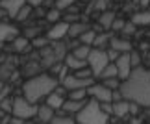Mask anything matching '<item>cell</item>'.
<instances>
[{
	"instance_id": "cell-1",
	"label": "cell",
	"mask_w": 150,
	"mask_h": 124,
	"mask_svg": "<svg viewBox=\"0 0 150 124\" xmlns=\"http://www.w3.org/2000/svg\"><path fill=\"white\" fill-rule=\"evenodd\" d=\"M119 91L128 102L137 106H150V72L143 67L134 69L130 76L122 80Z\"/></svg>"
},
{
	"instance_id": "cell-2",
	"label": "cell",
	"mask_w": 150,
	"mask_h": 124,
	"mask_svg": "<svg viewBox=\"0 0 150 124\" xmlns=\"http://www.w3.org/2000/svg\"><path fill=\"white\" fill-rule=\"evenodd\" d=\"M56 87H57V78L50 76V74H37V76H32L30 80L24 82L22 93H24V98L28 102L35 104L41 98L48 97L50 93H54Z\"/></svg>"
},
{
	"instance_id": "cell-3",
	"label": "cell",
	"mask_w": 150,
	"mask_h": 124,
	"mask_svg": "<svg viewBox=\"0 0 150 124\" xmlns=\"http://www.w3.org/2000/svg\"><path fill=\"white\" fill-rule=\"evenodd\" d=\"M108 120H109V115H106L100 109V102L95 98L85 104L82 111L76 113L78 124H108Z\"/></svg>"
},
{
	"instance_id": "cell-4",
	"label": "cell",
	"mask_w": 150,
	"mask_h": 124,
	"mask_svg": "<svg viewBox=\"0 0 150 124\" xmlns=\"http://www.w3.org/2000/svg\"><path fill=\"white\" fill-rule=\"evenodd\" d=\"M87 65H89V69H91V72H93L95 76H100V72L109 65V58H108L106 50L91 48V52L87 56Z\"/></svg>"
},
{
	"instance_id": "cell-5",
	"label": "cell",
	"mask_w": 150,
	"mask_h": 124,
	"mask_svg": "<svg viewBox=\"0 0 150 124\" xmlns=\"http://www.w3.org/2000/svg\"><path fill=\"white\" fill-rule=\"evenodd\" d=\"M11 113H13V117H17V119H32V117L37 115V106L28 102V100L22 97V98H15L13 100V108H11Z\"/></svg>"
},
{
	"instance_id": "cell-6",
	"label": "cell",
	"mask_w": 150,
	"mask_h": 124,
	"mask_svg": "<svg viewBox=\"0 0 150 124\" xmlns=\"http://www.w3.org/2000/svg\"><path fill=\"white\" fill-rule=\"evenodd\" d=\"M61 83L67 91H76V89H87L89 85H93V78H78L74 74H67Z\"/></svg>"
},
{
	"instance_id": "cell-7",
	"label": "cell",
	"mask_w": 150,
	"mask_h": 124,
	"mask_svg": "<svg viewBox=\"0 0 150 124\" xmlns=\"http://www.w3.org/2000/svg\"><path fill=\"white\" fill-rule=\"evenodd\" d=\"M87 94H91L95 100H98V102H113V91L108 87H104L102 83H98V85H89L87 87Z\"/></svg>"
},
{
	"instance_id": "cell-8",
	"label": "cell",
	"mask_w": 150,
	"mask_h": 124,
	"mask_svg": "<svg viewBox=\"0 0 150 124\" xmlns=\"http://www.w3.org/2000/svg\"><path fill=\"white\" fill-rule=\"evenodd\" d=\"M115 67H117L119 72V80H126L132 72V63H130V52L120 54L117 59H115Z\"/></svg>"
},
{
	"instance_id": "cell-9",
	"label": "cell",
	"mask_w": 150,
	"mask_h": 124,
	"mask_svg": "<svg viewBox=\"0 0 150 124\" xmlns=\"http://www.w3.org/2000/svg\"><path fill=\"white\" fill-rule=\"evenodd\" d=\"M67 33H69V24L65 20H61V22H56V24L47 32V39L48 41H61Z\"/></svg>"
},
{
	"instance_id": "cell-10",
	"label": "cell",
	"mask_w": 150,
	"mask_h": 124,
	"mask_svg": "<svg viewBox=\"0 0 150 124\" xmlns=\"http://www.w3.org/2000/svg\"><path fill=\"white\" fill-rule=\"evenodd\" d=\"M67 89L63 87V89H59V87H56L54 89V93H50L48 97H47V106L48 108H52V109H61L63 108V102H65V98H63V93H65Z\"/></svg>"
},
{
	"instance_id": "cell-11",
	"label": "cell",
	"mask_w": 150,
	"mask_h": 124,
	"mask_svg": "<svg viewBox=\"0 0 150 124\" xmlns=\"http://www.w3.org/2000/svg\"><path fill=\"white\" fill-rule=\"evenodd\" d=\"M24 4H26V0H2V2H0L2 9H6V13L9 17H13V19H15V15L19 13V9Z\"/></svg>"
},
{
	"instance_id": "cell-12",
	"label": "cell",
	"mask_w": 150,
	"mask_h": 124,
	"mask_svg": "<svg viewBox=\"0 0 150 124\" xmlns=\"http://www.w3.org/2000/svg\"><path fill=\"white\" fill-rule=\"evenodd\" d=\"M109 48H115L119 54L132 52V43L128 39H120V37H111L109 39Z\"/></svg>"
},
{
	"instance_id": "cell-13",
	"label": "cell",
	"mask_w": 150,
	"mask_h": 124,
	"mask_svg": "<svg viewBox=\"0 0 150 124\" xmlns=\"http://www.w3.org/2000/svg\"><path fill=\"white\" fill-rule=\"evenodd\" d=\"M111 108H113V113L117 119H122V117H126L130 113V102L128 100H119V102H111Z\"/></svg>"
},
{
	"instance_id": "cell-14",
	"label": "cell",
	"mask_w": 150,
	"mask_h": 124,
	"mask_svg": "<svg viewBox=\"0 0 150 124\" xmlns=\"http://www.w3.org/2000/svg\"><path fill=\"white\" fill-rule=\"evenodd\" d=\"M65 65H67V69L69 70H80V69H83V67H87V61L85 59H78L74 54H69L65 56Z\"/></svg>"
},
{
	"instance_id": "cell-15",
	"label": "cell",
	"mask_w": 150,
	"mask_h": 124,
	"mask_svg": "<svg viewBox=\"0 0 150 124\" xmlns=\"http://www.w3.org/2000/svg\"><path fill=\"white\" fill-rule=\"evenodd\" d=\"M37 119H39V122H41V124H47V122H50L52 119H54V109H52V108H48V106L47 104H45V106H37Z\"/></svg>"
},
{
	"instance_id": "cell-16",
	"label": "cell",
	"mask_w": 150,
	"mask_h": 124,
	"mask_svg": "<svg viewBox=\"0 0 150 124\" xmlns=\"http://www.w3.org/2000/svg\"><path fill=\"white\" fill-rule=\"evenodd\" d=\"M85 104H87V100H65L61 109L67 111V113H78V111L83 109Z\"/></svg>"
},
{
	"instance_id": "cell-17",
	"label": "cell",
	"mask_w": 150,
	"mask_h": 124,
	"mask_svg": "<svg viewBox=\"0 0 150 124\" xmlns=\"http://www.w3.org/2000/svg\"><path fill=\"white\" fill-rule=\"evenodd\" d=\"M17 37V28L11 24H0V43Z\"/></svg>"
},
{
	"instance_id": "cell-18",
	"label": "cell",
	"mask_w": 150,
	"mask_h": 124,
	"mask_svg": "<svg viewBox=\"0 0 150 124\" xmlns=\"http://www.w3.org/2000/svg\"><path fill=\"white\" fill-rule=\"evenodd\" d=\"M89 26L83 24V22H72V24H69V37H80L83 32H87Z\"/></svg>"
},
{
	"instance_id": "cell-19",
	"label": "cell",
	"mask_w": 150,
	"mask_h": 124,
	"mask_svg": "<svg viewBox=\"0 0 150 124\" xmlns=\"http://www.w3.org/2000/svg\"><path fill=\"white\" fill-rule=\"evenodd\" d=\"M135 26H148L150 24V11H141V13H134L132 20Z\"/></svg>"
},
{
	"instance_id": "cell-20",
	"label": "cell",
	"mask_w": 150,
	"mask_h": 124,
	"mask_svg": "<svg viewBox=\"0 0 150 124\" xmlns=\"http://www.w3.org/2000/svg\"><path fill=\"white\" fill-rule=\"evenodd\" d=\"M115 19H117V17H115L113 11H104L100 15V19H98V24L104 28V30H111V24H113Z\"/></svg>"
},
{
	"instance_id": "cell-21",
	"label": "cell",
	"mask_w": 150,
	"mask_h": 124,
	"mask_svg": "<svg viewBox=\"0 0 150 124\" xmlns=\"http://www.w3.org/2000/svg\"><path fill=\"white\" fill-rule=\"evenodd\" d=\"M78 39H80V44H87V46H93V43H95V39H96V32L89 28V30H87V32H83Z\"/></svg>"
},
{
	"instance_id": "cell-22",
	"label": "cell",
	"mask_w": 150,
	"mask_h": 124,
	"mask_svg": "<svg viewBox=\"0 0 150 124\" xmlns=\"http://www.w3.org/2000/svg\"><path fill=\"white\" fill-rule=\"evenodd\" d=\"M111 37H113L111 33H96V39H95V43H93V48H102V46H106Z\"/></svg>"
},
{
	"instance_id": "cell-23",
	"label": "cell",
	"mask_w": 150,
	"mask_h": 124,
	"mask_svg": "<svg viewBox=\"0 0 150 124\" xmlns=\"http://www.w3.org/2000/svg\"><path fill=\"white\" fill-rule=\"evenodd\" d=\"M89 52H91V46H87V44H78L76 48H74V56H76L78 59H85L87 61V56H89Z\"/></svg>"
},
{
	"instance_id": "cell-24",
	"label": "cell",
	"mask_w": 150,
	"mask_h": 124,
	"mask_svg": "<svg viewBox=\"0 0 150 124\" xmlns=\"http://www.w3.org/2000/svg\"><path fill=\"white\" fill-rule=\"evenodd\" d=\"M98 78H119V72H117V67H115V63H109L106 69H104L102 72H100V76Z\"/></svg>"
},
{
	"instance_id": "cell-25",
	"label": "cell",
	"mask_w": 150,
	"mask_h": 124,
	"mask_svg": "<svg viewBox=\"0 0 150 124\" xmlns=\"http://www.w3.org/2000/svg\"><path fill=\"white\" fill-rule=\"evenodd\" d=\"M28 44H30V41L26 37H15L13 39V50H17V52H24L28 48Z\"/></svg>"
},
{
	"instance_id": "cell-26",
	"label": "cell",
	"mask_w": 150,
	"mask_h": 124,
	"mask_svg": "<svg viewBox=\"0 0 150 124\" xmlns=\"http://www.w3.org/2000/svg\"><path fill=\"white\" fill-rule=\"evenodd\" d=\"M30 13H32V6H30V4H24V6L19 9V13L15 15V19L22 22V20H26L28 17H30Z\"/></svg>"
},
{
	"instance_id": "cell-27",
	"label": "cell",
	"mask_w": 150,
	"mask_h": 124,
	"mask_svg": "<svg viewBox=\"0 0 150 124\" xmlns=\"http://www.w3.org/2000/svg\"><path fill=\"white\" fill-rule=\"evenodd\" d=\"M102 85L108 87V89H111V91H115V89L120 87V80H119V78H104Z\"/></svg>"
},
{
	"instance_id": "cell-28",
	"label": "cell",
	"mask_w": 150,
	"mask_h": 124,
	"mask_svg": "<svg viewBox=\"0 0 150 124\" xmlns=\"http://www.w3.org/2000/svg\"><path fill=\"white\" fill-rule=\"evenodd\" d=\"M87 98V89H76L69 93V100H85Z\"/></svg>"
},
{
	"instance_id": "cell-29",
	"label": "cell",
	"mask_w": 150,
	"mask_h": 124,
	"mask_svg": "<svg viewBox=\"0 0 150 124\" xmlns=\"http://www.w3.org/2000/svg\"><path fill=\"white\" fill-rule=\"evenodd\" d=\"M50 124H76V120L71 119V117H54V119L50 120Z\"/></svg>"
},
{
	"instance_id": "cell-30",
	"label": "cell",
	"mask_w": 150,
	"mask_h": 124,
	"mask_svg": "<svg viewBox=\"0 0 150 124\" xmlns=\"http://www.w3.org/2000/svg\"><path fill=\"white\" fill-rule=\"evenodd\" d=\"M74 2H76V0H56V6H54V8L59 9V11H63V9H69Z\"/></svg>"
},
{
	"instance_id": "cell-31",
	"label": "cell",
	"mask_w": 150,
	"mask_h": 124,
	"mask_svg": "<svg viewBox=\"0 0 150 124\" xmlns=\"http://www.w3.org/2000/svg\"><path fill=\"white\" fill-rule=\"evenodd\" d=\"M59 19H61V11H59V9H56V8H54V9H50L48 13H47V20H48V22H57Z\"/></svg>"
},
{
	"instance_id": "cell-32",
	"label": "cell",
	"mask_w": 150,
	"mask_h": 124,
	"mask_svg": "<svg viewBox=\"0 0 150 124\" xmlns=\"http://www.w3.org/2000/svg\"><path fill=\"white\" fill-rule=\"evenodd\" d=\"M130 63H132V69H137V67H141V56L137 54V52H134V50L130 52Z\"/></svg>"
},
{
	"instance_id": "cell-33",
	"label": "cell",
	"mask_w": 150,
	"mask_h": 124,
	"mask_svg": "<svg viewBox=\"0 0 150 124\" xmlns=\"http://www.w3.org/2000/svg\"><path fill=\"white\" fill-rule=\"evenodd\" d=\"M120 33H124V35H132V33H135V24H134V22H124V28L120 30Z\"/></svg>"
},
{
	"instance_id": "cell-34",
	"label": "cell",
	"mask_w": 150,
	"mask_h": 124,
	"mask_svg": "<svg viewBox=\"0 0 150 124\" xmlns=\"http://www.w3.org/2000/svg\"><path fill=\"white\" fill-rule=\"evenodd\" d=\"M47 44H48V39L47 37H35V39H33V43H32V46L43 48V46H47Z\"/></svg>"
},
{
	"instance_id": "cell-35",
	"label": "cell",
	"mask_w": 150,
	"mask_h": 124,
	"mask_svg": "<svg viewBox=\"0 0 150 124\" xmlns=\"http://www.w3.org/2000/svg\"><path fill=\"white\" fill-rule=\"evenodd\" d=\"M74 76H78V78H91V76H93V72H91L89 67H83V69L76 70V74H74Z\"/></svg>"
},
{
	"instance_id": "cell-36",
	"label": "cell",
	"mask_w": 150,
	"mask_h": 124,
	"mask_svg": "<svg viewBox=\"0 0 150 124\" xmlns=\"http://www.w3.org/2000/svg\"><path fill=\"white\" fill-rule=\"evenodd\" d=\"M0 108H2V111H6V113H11L13 100H2V102H0Z\"/></svg>"
},
{
	"instance_id": "cell-37",
	"label": "cell",
	"mask_w": 150,
	"mask_h": 124,
	"mask_svg": "<svg viewBox=\"0 0 150 124\" xmlns=\"http://www.w3.org/2000/svg\"><path fill=\"white\" fill-rule=\"evenodd\" d=\"M122 28H124V20L122 19H115L113 20V24H111V30L113 32H120Z\"/></svg>"
},
{
	"instance_id": "cell-38",
	"label": "cell",
	"mask_w": 150,
	"mask_h": 124,
	"mask_svg": "<svg viewBox=\"0 0 150 124\" xmlns=\"http://www.w3.org/2000/svg\"><path fill=\"white\" fill-rule=\"evenodd\" d=\"M100 109L104 111L106 115H111L113 113V108H111V102H102L100 104Z\"/></svg>"
},
{
	"instance_id": "cell-39",
	"label": "cell",
	"mask_w": 150,
	"mask_h": 124,
	"mask_svg": "<svg viewBox=\"0 0 150 124\" xmlns=\"http://www.w3.org/2000/svg\"><path fill=\"white\" fill-rule=\"evenodd\" d=\"M37 32H39V28H28V30L24 32V33H26L24 37H26V39H30V37H35V35H37Z\"/></svg>"
},
{
	"instance_id": "cell-40",
	"label": "cell",
	"mask_w": 150,
	"mask_h": 124,
	"mask_svg": "<svg viewBox=\"0 0 150 124\" xmlns=\"http://www.w3.org/2000/svg\"><path fill=\"white\" fill-rule=\"evenodd\" d=\"M106 54H108V58H109V61H111V59H117L119 56H120V54H119V52H117V50H115V48H109V50H108Z\"/></svg>"
},
{
	"instance_id": "cell-41",
	"label": "cell",
	"mask_w": 150,
	"mask_h": 124,
	"mask_svg": "<svg viewBox=\"0 0 150 124\" xmlns=\"http://www.w3.org/2000/svg\"><path fill=\"white\" fill-rule=\"evenodd\" d=\"M26 2H30V6H39L43 0H26Z\"/></svg>"
}]
</instances>
